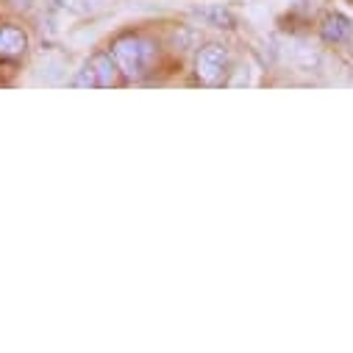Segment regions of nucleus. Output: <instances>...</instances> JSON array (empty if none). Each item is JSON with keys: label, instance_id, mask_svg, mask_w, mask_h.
<instances>
[{"label": "nucleus", "instance_id": "f257e3e1", "mask_svg": "<svg viewBox=\"0 0 353 353\" xmlns=\"http://www.w3.org/2000/svg\"><path fill=\"white\" fill-rule=\"evenodd\" d=\"M112 53H114L117 67H120L128 78H142V75H148V70H150V64H153L156 48H153V42H148L145 37L131 34V37H120V39L114 42Z\"/></svg>", "mask_w": 353, "mask_h": 353}, {"label": "nucleus", "instance_id": "f03ea898", "mask_svg": "<svg viewBox=\"0 0 353 353\" xmlns=\"http://www.w3.org/2000/svg\"><path fill=\"white\" fill-rule=\"evenodd\" d=\"M225 64H228L225 48L223 45H209V48H203L198 53V61H195L198 78L206 81V83H217L223 78V72H225Z\"/></svg>", "mask_w": 353, "mask_h": 353}, {"label": "nucleus", "instance_id": "7ed1b4c3", "mask_svg": "<svg viewBox=\"0 0 353 353\" xmlns=\"http://www.w3.org/2000/svg\"><path fill=\"white\" fill-rule=\"evenodd\" d=\"M320 34H323L325 42H331V45H342V42H347V37L353 34V23H350L345 14L331 12V14H325L323 23H320Z\"/></svg>", "mask_w": 353, "mask_h": 353}, {"label": "nucleus", "instance_id": "20e7f679", "mask_svg": "<svg viewBox=\"0 0 353 353\" xmlns=\"http://www.w3.org/2000/svg\"><path fill=\"white\" fill-rule=\"evenodd\" d=\"M26 48H28L26 31H20L14 26H3V28H0V56H20Z\"/></svg>", "mask_w": 353, "mask_h": 353}, {"label": "nucleus", "instance_id": "39448f33", "mask_svg": "<svg viewBox=\"0 0 353 353\" xmlns=\"http://www.w3.org/2000/svg\"><path fill=\"white\" fill-rule=\"evenodd\" d=\"M90 64H92V70H95V75H98V86H114L117 83V61H112V56H106V53H95L92 59H90Z\"/></svg>", "mask_w": 353, "mask_h": 353}, {"label": "nucleus", "instance_id": "423d86ee", "mask_svg": "<svg viewBox=\"0 0 353 353\" xmlns=\"http://www.w3.org/2000/svg\"><path fill=\"white\" fill-rule=\"evenodd\" d=\"M72 86H78V90H92V86H98V75H95V70H92L90 61H86L81 67V72L72 78Z\"/></svg>", "mask_w": 353, "mask_h": 353}, {"label": "nucleus", "instance_id": "0eeeda50", "mask_svg": "<svg viewBox=\"0 0 353 353\" xmlns=\"http://www.w3.org/2000/svg\"><path fill=\"white\" fill-rule=\"evenodd\" d=\"M59 3L72 9V12H90L92 9V6H86V0H59Z\"/></svg>", "mask_w": 353, "mask_h": 353}]
</instances>
